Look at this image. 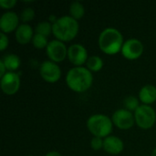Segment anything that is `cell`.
I'll use <instances>...</instances> for the list:
<instances>
[{
	"instance_id": "11",
	"label": "cell",
	"mask_w": 156,
	"mask_h": 156,
	"mask_svg": "<svg viewBox=\"0 0 156 156\" xmlns=\"http://www.w3.org/2000/svg\"><path fill=\"white\" fill-rule=\"evenodd\" d=\"M68 58L75 67H82L89 58L88 51L83 45L73 44L68 49Z\"/></svg>"
},
{
	"instance_id": "12",
	"label": "cell",
	"mask_w": 156,
	"mask_h": 156,
	"mask_svg": "<svg viewBox=\"0 0 156 156\" xmlns=\"http://www.w3.org/2000/svg\"><path fill=\"white\" fill-rule=\"evenodd\" d=\"M19 16L16 13L7 11L0 17V29L2 33L7 34L17 29L19 27Z\"/></svg>"
},
{
	"instance_id": "24",
	"label": "cell",
	"mask_w": 156,
	"mask_h": 156,
	"mask_svg": "<svg viewBox=\"0 0 156 156\" xmlns=\"http://www.w3.org/2000/svg\"><path fill=\"white\" fill-rule=\"evenodd\" d=\"M8 43H9V40H8L7 36L5 33L1 32L0 33V50L4 51L8 47Z\"/></svg>"
},
{
	"instance_id": "17",
	"label": "cell",
	"mask_w": 156,
	"mask_h": 156,
	"mask_svg": "<svg viewBox=\"0 0 156 156\" xmlns=\"http://www.w3.org/2000/svg\"><path fill=\"white\" fill-rule=\"evenodd\" d=\"M85 15L84 5L78 1L72 2L69 5V16L76 20L82 18Z\"/></svg>"
},
{
	"instance_id": "8",
	"label": "cell",
	"mask_w": 156,
	"mask_h": 156,
	"mask_svg": "<svg viewBox=\"0 0 156 156\" xmlns=\"http://www.w3.org/2000/svg\"><path fill=\"white\" fill-rule=\"evenodd\" d=\"M144 44L137 38H130L123 43L122 48V55L129 60H135L139 58L144 53Z\"/></svg>"
},
{
	"instance_id": "23",
	"label": "cell",
	"mask_w": 156,
	"mask_h": 156,
	"mask_svg": "<svg viewBox=\"0 0 156 156\" xmlns=\"http://www.w3.org/2000/svg\"><path fill=\"white\" fill-rule=\"evenodd\" d=\"M103 140L100 137H93L90 141V147L94 151H100L103 149Z\"/></svg>"
},
{
	"instance_id": "15",
	"label": "cell",
	"mask_w": 156,
	"mask_h": 156,
	"mask_svg": "<svg viewBox=\"0 0 156 156\" xmlns=\"http://www.w3.org/2000/svg\"><path fill=\"white\" fill-rule=\"evenodd\" d=\"M139 100L144 105H151L156 101V87L148 84L141 88L139 91Z\"/></svg>"
},
{
	"instance_id": "6",
	"label": "cell",
	"mask_w": 156,
	"mask_h": 156,
	"mask_svg": "<svg viewBox=\"0 0 156 156\" xmlns=\"http://www.w3.org/2000/svg\"><path fill=\"white\" fill-rule=\"evenodd\" d=\"M46 49L49 60L55 63L62 62L66 58V57H68L69 48L66 47V44L64 42L58 39L49 41Z\"/></svg>"
},
{
	"instance_id": "19",
	"label": "cell",
	"mask_w": 156,
	"mask_h": 156,
	"mask_svg": "<svg viewBox=\"0 0 156 156\" xmlns=\"http://www.w3.org/2000/svg\"><path fill=\"white\" fill-rule=\"evenodd\" d=\"M36 34L48 37L52 33V24L49 21H41L37 24L35 27Z\"/></svg>"
},
{
	"instance_id": "7",
	"label": "cell",
	"mask_w": 156,
	"mask_h": 156,
	"mask_svg": "<svg viewBox=\"0 0 156 156\" xmlns=\"http://www.w3.org/2000/svg\"><path fill=\"white\" fill-rule=\"evenodd\" d=\"M39 73L41 78L48 83H55L58 81L61 77V69L59 66L51 60H46L41 63Z\"/></svg>"
},
{
	"instance_id": "29",
	"label": "cell",
	"mask_w": 156,
	"mask_h": 156,
	"mask_svg": "<svg viewBox=\"0 0 156 156\" xmlns=\"http://www.w3.org/2000/svg\"><path fill=\"white\" fill-rule=\"evenodd\" d=\"M27 156H30V155H27Z\"/></svg>"
},
{
	"instance_id": "2",
	"label": "cell",
	"mask_w": 156,
	"mask_h": 156,
	"mask_svg": "<svg viewBox=\"0 0 156 156\" xmlns=\"http://www.w3.org/2000/svg\"><path fill=\"white\" fill-rule=\"evenodd\" d=\"M99 47L106 55H115L122 51L123 37L115 27H107L99 36Z\"/></svg>"
},
{
	"instance_id": "16",
	"label": "cell",
	"mask_w": 156,
	"mask_h": 156,
	"mask_svg": "<svg viewBox=\"0 0 156 156\" xmlns=\"http://www.w3.org/2000/svg\"><path fill=\"white\" fill-rule=\"evenodd\" d=\"M7 72H15L21 65L20 58L16 54H7L2 58Z\"/></svg>"
},
{
	"instance_id": "14",
	"label": "cell",
	"mask_w": 156,
	"mask_h": 156,
	"mask_svg": "<svg viewBox=\"0 0 156 156\" xmlns=\"http://www.w3.org/2000/svg\"><path fill=\"white\" fill-rule=\"evenodd\" d=\"M34 35L33 28L28 24H21L16 30V39L21 45H27L32 41Z\"/></svg>"
},
{
	"instance_id": "21",
	"label": "cell",
	"mask_w": 156,
	"mask_h": 156,
	"mask_svg": "<svg viewBox=\"0 0 156 156\" xmlns=\"http://www.w3.org/2000/svg\"><path fill=\"white\" fill-rule=\"evenodd\" d=\"M32 44L34 46V48H37V49H42L44 48H47L48 45V37L39 34H36L33 37L32 39Z\"/></svg>"
},
{
	"instance_id": "26",
	"label": "cell",
	"mask_w": 156,
	"mask_h": 156,
	"mask_svg": "<svg viewBox=\"0 0 156 156\" xmlns=\"http://www.w3.org/2000/svg\"><path fill=\"white\" fill-rule=\"evenodd\" d=\"M7 72V69L3 62L2 59H0V78H2L4 75H5V73Z\"/></svg>"
},
{
	"instance_id": "10",
	"label": "cell",
	"mask_w": 156,
	"mask_h": 156,
	"mask_svg": "<svg viewBox=\"0 0 156 156\" xmlns=\"http://www.w3.org/2000/svg\"><path fill=\"white\" fill-rule=\"evenodd\" d=\"M1 90L6 95L16 94L20 88V76L16 72H6L0 80Z\"/></svg>"
},
{
	"instance_id": "4",
	"label": "cell",
	"mask_w": 156,
	"mask_h": 156,
	"mask_svg": "<svg viewBox=\"0 0 156 156\" xmlns=\"http://www.w3.org/2000/svg\"><path fill=\"white\" fill-rule=\"evenodd\" d=\"M113 122L105 114H93L87 121V128L94 137L105 139L112 132Z\"/></svg>"
},
{
	"instance_id": "18",
	"label": "cell",
	"mask_w": 156,
	"mask_h": 156,
	"mask_svg": "<svg viewBox=\"0 0 156 156\" xmlns=\"http://www.w3.org/2000/svg\"><path fill=\"white\" fill-rule=\"evenodd\" d=\"M103 67V60L99 56H90L89 57L86 62V68L91 72H98Z\"/></svg>"
},
{
	"instance_id": "27",
	"label": "cell",
	"mask_w": 156,
	"mask_h": 156,
	"mask_svg": "<svg viewBox=\"0 0 156 156\" xmlns=\"http://www.w3.org/2000/svg\"><path fill=\"white\" fill-rule=\"evenodd\" d=\"M45 156H61V154L58 153V152H56V151H51V152H48V154H46Z\"/></svg>"
},
{
	"instance_id": "28",
	"label": "cell",
	"mask_w": 156,
	"mask_h": 156,
	"mask_svg": "<svg viewBox=\"0 0 156 156\" xmlns=\"http://www.w3.org/2000/svg\"><path fill=\"white\" fill-rule=\"evenodd\" d=\"M152 156H156V148L153 151V153H152Z\"/></svg>"
},
{
	"instance_id": "9",
	"label": "cell",
	"mask_w": 156,
	"mask_h": 156,
	"mask_svg": "<svg viewBox=\"0 0 156 156\" xmlns=\"http://www.w3.org/2000/svg\"><path fill=\"white\" fill-rule=\"evenodd\" d=\"M112 121L113 125L121 130H129L135 124L134 114L126 109H119L114 112Z\"/></svg>"
},
{
	"instance_id": "1",
	"label": "cell",
	"mask_w": 156,
	"mask_h": 156,
	"mask_svg": "<svg viewBox=\"0 0 156 156\" xmlns=\"http://www.w3.org/2000/svg\"><path fill=\"white\" fill-rule=\"evenodd\" d=\"M68 87L78 93L87 91L93 83V75L86 67H73L66 75Z\"/></svg>"
},
{
	"instance_id": "20",
	"label": "cell",
	"mask_w": 156,
	"mask_h": 156,
	"mask_svg": "<svg viewBox=\"0 0 156 156\" xmlns=\"http://www.w3.org/2000/svg\"><path fill=\"white\" fill-rule=\"evenodd\" d=\"M139 99L133 95H129L127 96L124 101H123V105L124 108L130 112H135L139 107H140V102H139Z\"/></svg>"
},
{
	"instance_id": "5",
	"label": "cell",
	"mask_w": 156,
	"mask_h": 156,
	"mask_svg": "<svg viewBox=\"0 0 156 156\" xmlns=\"http://www.w3.org/2000/svg\"><path fill=\"white\" fill-rule=\"evenodd\" d=\"M135 123L138 127L144 130L151 129L156 122V112L150 105H140L134 112Z\"/></svg>"
},
{
	"instance_id": "3",
	"label": "cell",
	"mask_w": 156,
	"mask_h": 156,
	"mask_svg": "<svg viewBox=\"0 0 156 156\" xmlns=\"http://www.w3.org/2000/svg\"><path fill=\"white\" fill-rule=\"evenodd\" d=\"M80 25L78 20L70 16H63L52 25V34L54 37L62 42L71 41L79 33Z\"/></svg>"
},
{
	"instance_id": "25",
	"label": "cell",
	"mask_w": 156,
	"mask_h": 156,
	"mask_svg": "<svg viewBox=\"0 0 156 156\" xmlns=\"http://www.w3.org/2000/svg\"><path fill=\"white\" fill-rule=\"evenodd\" d=\"M16 5V0H1L0 5L3 9H11Z\"/></svg>"
},
{
	"instance_id": "22",
	"label": "cell",
	"mask_w": 156,
	"mask_h": 156,
	"mask_svg": "<svg viewBox=\"0 0 156 156\" xmlns=\"http://www.w3.org/2000/svg\"><path fill=\"white\" fill-rule=\"evenodd\" d=\"M35 17V10L32 7H26L20 13L19 18L23 24H27L29 21L33 20Z\"/></svg>"
},
{
	"instance_id": "13",
	"label": "cell",
	"mask_w": 156,
	"mask_h": 156,
	"mask_svg": "<svg viewBox=\"0 0 156 156\" xmlns=\"http://www.w3.org/2000/svg\"><path fill=\"white\" fill-rule=\"evenodd\" d=\"M124 149V144L122 140L117 136L110 135L103 140V150L112 155L120 154Z\"/></svg>"
}]
</instances>
